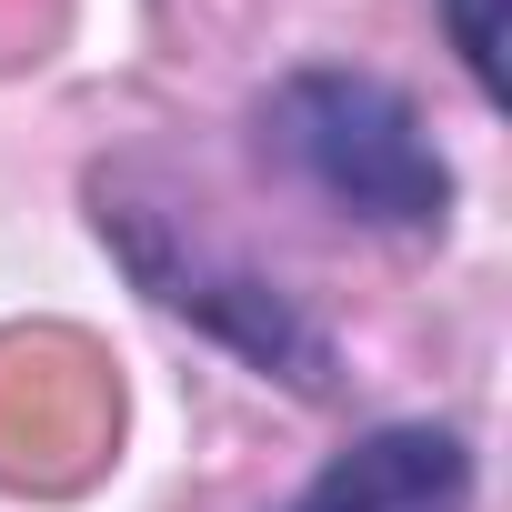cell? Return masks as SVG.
I'll return each instance as SVG.
<instances>
[{
    "mask_svg": "<svg viewBox=\"0 0 512 512\" xmlns=\"http://www.w3.org/2000/svg\"><path fill=\"white\" fill-rule=\"evenodd\" d=\"M251 141L282 181H302L322 211L392 231V241H442L452 231V161L432 141V121L412 111L402 81L352 71V61H302L251 101Z\"/></svg>",
    "mask_w": 512,
    "mask_h": 512,
    "instance_id": "1",
    "label": "cell"
},
{
    "mask_svg": "<svg viewBox=\"0 0 512 512\" xmlns=\"http://www.w3.org/2000/svg\"><path fill=\"white\" fill-rule=\"evenodd\" d=\"M91 221H101V241L121 251V272H131L161 312H181L191 332H211L221 352H241L262 382H282V392H302V402H332V392H342L332 332H322L272 272H251V262H231L221 241H201L171 201H141L131 171H101V181H91Z\"/></svg>",
    "mask_w": 512,
    "mask_h": 512,
    "instance_id": "2",
    "label": "cell"
},
{
    "mask_svg": "<svg viewBox=\"0 0 512 512\" xmlns=\"http://www.w3.org/2000/svg\"><path fill=\"white\" fill-rule=\"evenodd\" d=\"M282 512H472V442L452 422H372Z\"/></svg>",
    "mask_w": 512,
    "mask_h": 512,
    "instance_id": "3",
    "label": "cell"
},
{
    "mask_svg": "<svg viewBox=\"0 0 512 512\" xmlns=\"http://www.w3.org/2000/svg\"><path fill=\"white\" fill-rule=\"evenodd\" d=\"M442 21H452V51H462L472 91L502 101V0H442Z\"/></svg>",
    "mask_w": 512,
    "mask_h": 512,
    "instance_id": "4",
    "label": "cell"
}]
</instances>
